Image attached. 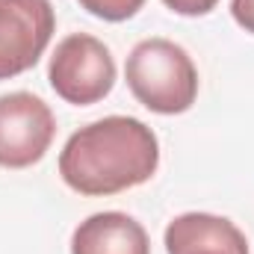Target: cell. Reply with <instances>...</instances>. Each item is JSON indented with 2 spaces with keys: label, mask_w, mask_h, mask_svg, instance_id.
Listing matches in <instances>:
<instances>
[{
  "label": "cell",
  "mask_w": 254,
  "mask_h": 254,
  "mask_svg": "<svg viewBox=\"0 0 254 254\" xmlns=\"http://www.w3.org/2000/svg\"><path fill=\"white\" fill-rule=\"evenodd\" d=\"M169 254H249L246 234L225 216L213 213H184L166 228Z\"/></svg>",
  "instance_id": "8992f818"
},
{
  "label": "cell",
  "mask_w": 254,
  "mask_h": 254,
  "mask_svg": "<svg viewBox=\"0 0 254 254\" xmlns=\"http://www.w3.org/2000/svg\"><path fill=\"white\" fill-rule=\"evenodd\" d=\"M57 30L51 0H0V80H12L42 60Z\"/></svg>",
  "instance_id": "5b68a950"
},
{
  "label": "cell",
  "mask_w": 254,
  "mask_h": 254,
  "mask_svg": "<svg viewBox=\"0 0 254 254\" xmlns=\"http://www.w3.org/2000/svg\"><path fill=\"white\" fill-rule=\"evenodd\" d=\"M48 80L65 104L92 107L113 92L116 60L101 39L89 33H71L51 57Z\"/></svg>",
  "instance_id": "3957f363"
},
{
  "label": "cell",
  "mask_w": 254,
  "mask_h": 254,
  "mask_svg": "<svg viewBox=\"0 0 254 254\" xmlns=\"http://www.w3.org/2000/svg\"><path fill=\"white\" fill-rule=\"evenodd\" d=\"M160 166L157 133L130 116H107L71 133L60 154V178L80 195H119L142 187Z\"/></svg>",
  "instance_id": "6da1fadb"
},
{
  "label": "cell",
  "mask_w": 254,
  "mask_h": 254,
  "mask_svg": "<svg viewBox=\"0 0 254 254\" xmlns=\"http://www.w3.org/2000/svg\"><path fill=\"white\" fill-rule=\"evenodd\" d=\"M80 6H83L89 15L101 18V21L119 24V21L133 18V15L145 6V0H80Z\"/></svg>",
  "instance_id": "ba28073f"
},
{
  "label": "cell",
  "mask_w": 254,
  "mask_h": 254,
  "mask_svg": "<svg viewBox=\"0 0 254 254\" xmlns=\"http://www.w3.org/2000/svg\"><path fill=\"white\" fill-rule=\"evenodd\" d=\"M166 9H172L175 15H187V18H198V15H210L219 0H163Z\"/></svg>",
  "instance_id": "9c48e42d"
},
{
  "label": "cell",
  "mask_w": 254,
  "mask_h": 254,
  "mask_svg": "<svg viewBox=\"0 0 254 254\" xmlns=\"http://www.w3.org/2000/svg\"><path fill=\"white\" fill-rule=\"evenodd\" d=\"M71 254H151V240L133 216L107 210L74 228Z\"/></svg>",
  "instance_id": "52a82bcc"
},
{
  "label": "cell",
  "mask_w": 254,
  "mask_h": 254,
  "mask_svg": "<svg viewBox=\"0 0 254 254\" xmlns=\"http://www.w3.org/2000/svg\"><path fill=\"white\" fill-rule=\"evenodd\" d=\"M125 77L133 98L157 116H181L198 98V68L169 39L139 42L127 57Z\"/></svg>",
  "instance_id": "7a4b0ae2"
},
{
  "label": "cell",
  "mask_w": 254,
  "mask_h": 254,
  "mask_svg": "<svg viewBox=\"0 0 254 254\" xmlns=\"http://www.w3.org/2000/svg\"><path fill=\"white\" fill-rule=\"evenodd\" d=\"M57 136L51 107L33 92L0 95V166L30 169L36 166Z\"/></svg>",
  "instance_id": "277c9868"
},
{
  "label": "cell",
  "mask_w": 254,
  "mask_h": 254,
  "mask_svg": "<svg viewBox=\"0 0 254 254\" xmlns=\"http://www.w3.org/2000/svg\"><path fill=\"white\" fill-rule=\"evenodd\" d=\"M231 15H234V21H237L246 33L254 36V0H234V3H231Z\"/></svg>",
  "instance_id": "30bf717a"
}]
</instances>
